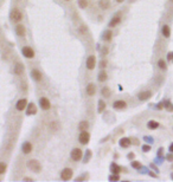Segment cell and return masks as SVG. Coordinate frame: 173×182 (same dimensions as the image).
Returning <instances> with one entry per match:
<instances>
[{
  "label": "cell",
  "mask_w": 173,
  "mask_h": 182,
  "mask_svg": "<svg viewBox=\"0 0 173 182\" xmlns=\"http://www.w3.org/2000/svg\"><path fill=\"white\" fill-rule=\"evenodd\" d=\"M23 153L24 154H28L30 153V151L32 150V145H31V143L30 142H25L24 144H23Z\"/></svg>",
  "instance_id": "7c38bea8"
},
{
  "label": "cell",
  "mask_w": 173,
  "mask_h": 182,
  "mask_svg": "<svg viewBox=\"0 0 173 182\" xmlns=\"http://www.w3.org/2000/svg\"><path fill=\"white\" fill-rule=\"evenodd\" d=\"M39 107H40L43 110H49L51 105H50L49 99H46L45 97H43V98H40V101H39Z\"/></svg>",
  "instance_id": "9c48e42d"
},
{
  "label": "cell",
  "mask_w": 173,
  "mask_h": 182,
  "mask_svg": "<svg viewBox=\"0 0 173 182\" xmlns=\"http://www.w3.org/2000/svg\"><path fill=\"white\" fill-rule=\"evenodd\" d=\"M16 31H17V35H18V36H20V37L25 36V26L21 25V24H18V26H17V28H16Z\"/></svg>",
  "instance_id": "5bb4252c"
},
{
  "label": "cell",
  "mask_w": 173,
  "mask_h": 182,
  "mask_svg": "<svg viewBox=\"0 0 173 182\" xmlns=\"http://www.w3.org/2000/svg\"><path fill=\"white\" fill-rule=\"evenodd\" d=\"M103 37H104L106 40H110V38H111V32H110V31H107V32L104 33Z\"/></svg>",
  "instance_id": "f546056e"
},
{
  "label": "cell",
  "mask_w": 173,
  "mask_h": 182,
  "mask_svg": "<svg viewBox=\"0 0 173 182\" xmlns=\"http://www.w3.org/2000/svg\"><path fill=\"white\" fill-rule=\"evenodd\" d=\"M172 58H173V53H168L167 59H168V60H172Z\"/></svg>",
  "instance_id": "e575fe53"
},
{
  "label": "cell",
  "mask_w": 173,
  "mask_h": 182,
  "mask_svg": "<svg viewBox=\"0 0 173 182\" xmlns=\"http://www.w3.org/2000/svg\"><path fill=\"white\" fill-rule=\"evenodd\" d=\"M172 1H173V0H172Z\"/></svg>",
  "instance_id": "ab89813d"
},
{
  "label": "cell",
  "mask_w": 173,
  "mask_h": 182,
  "mask_svg": "<svg viewBox=\"0 0 173 182\" xmlns=\"http://www.w3.org/2000/svg\"><path fill=\"white\" fill-rule=\"evenodd\" d=\"M107 79V73H106V71H101L100 73H99V80L100 82H103V80H106Z\"/></svg>",
  "instance_id": "603a6c76"
},
{
  "label": "cell",
  "mask_w": 173,
  "mask_h": 182,
  "mask_svg": "<svg viewBox=\"0 0 173 182\" xmlns=\"http://www.w3.org/2000/svg\"><path fill=\"white\" fill-rule=\"evenodd\" d=\"M161 33H162V36H164L165 38H169V36H171V30H169L168 25H164V26H162Z\"/></svg>",
  "instance_id": "8fae6325"
},
{
  "label": "cell",
  "mask_w": 173,
  "mask_h": 182,
  "mask_svg": "<svg viewBox=\"0 0 173 182\" xmlns=\"http://www.w3.org/2000/svg\"><path fill=\"white\" fill-rule=\"evenodd\" d=\"M95 92H96V86L94 84H89L88 86H86V94H88L89 96H93Z\"/></svg>",
  "instance_id": "9a60e30c"
},
{
  "label": "cell",
  "mask_w": 173,
  "mask_h": 182,
  "mask_svg": "<svg viewBox=\"0 0 173 182\" xmlns=\"http://www.w3.org/2000/svg\"><path fill=\"white\" fill-rule=\"evenodd\" d=\"M86 127H88V123H86V122H82V123L79 124V129H81V130L86 129Z\"/></svg>",
  "instance_id": "d6a6232c"
},
{
  "label": "cell",
  "mask_w": 173,
  "mask_h": 182,
  "mask_svg": "<svg viewBox=\"0 0 173 182\" xmlns=\"http://www.w3.org/2000/svg\"><path fill=\"white\" fill-rule=\"evenodd\" d=\"M6 171V164L4 162H0V174H4Z\"/></svg>",
  "instance_id": "4316f807"
},
{
  "label": "cell",
  "mask_w": 173,
  "mask_h": 182,
  "mask_svg": "<svg viewBox=\"0 0 173 182\" xmlns=\"http://www.w3.org/2000/svg\"><path fill=\"white\" fill-rule=\"evenodd\" d=\"M111 169H113V173H115V174H119V171H120V167H118L116 164H113Z\"/></svg>",
  "instance_id": "83f0119b"
},
{
  "label": "cell",
  "mask_w": 173,
  "mask_h": 182,
  "mask_svg": "<svg viewBox=\"0 0 173 182\" xmlns=\"http://www.w3.org/2000/svg\"><path fill=\"white\" fill-rule=\"evenodd\" d=\"M95 64H96V58L94 56H90L88 59H86L85 65H86V69L88 70H93L95 68Z\"/></svg>",
  "instance_id": "8992f818"
},
{
  "label": "cell",
  "mask_w": 173,
  "mask_h": 182,
  "mask_svg": "<svg viewBox=\"0 0 173 182\" xmlns=\"http://www.w3.org/2000/svg\"><path fill=\"white\" fill-rule=\"evenodd\" d=\"M78 5L81 8H85L88 6V1H86V0H78Z\"/></svg>",
  "instance_id": "d4e9b609"
},
{
  "label": "cell",
  "mask_w": 173,
  "mask_h": 182,
  "mask_svg": "<svg viewBox=\"0 0 173 182\" xmlns=\"http://www.w3.org/2000/svg\"><path fill=\"white\" fill-rule=\"evenodd\" d=\"M120 17H115V18H113L111 19V21L109 23V26H111V27H114V26H116L119 23H120Z\"/></svg>",
  "instance_id": "44dd1931"
},
{
  "label": "cell",
  "mask_w": 173,
  "mask_h": 182,
  "mask_svg": "<svg viewBox=\"0 0 173 182\" xmlns=\"http://www.w3.org/2000/svg\"><path fill=\"white\" fill-rule=\"evenodd\" d=\"M26 107H27V101H26L25 98H23V99H19V101L16 103V108H17V110H19V111L24 110Z\"/></svg>",
  "instance_id": "30bf717a"
},
{
  "label": "cell",
  "mask_w": 173,
  "mask_h": 182,
  "mask_svg": "<svg viewBox=\"0 0 173 182\" xmlns=\"http://www.w3.org/2000/svg\"><path fill=\"white\" fill-rule=\"evenodd\" d=\"M120 145H121L122 148H127V147H129V145H130V140L127 138V137L121 138V140H120Z\"/></svg>",
  "instance_id": "ac0fdd59"
},
{
  "label": "cell",
  "mask_w": 173,
  "mask_h": 182,
  "mask_svg": "<svg viewBox=\"0 0 173 182\" xmlns=\"http://www.w3.org/2000/svg\"><path fill=\"white\" fill-rule=\"evenodd\" d=\"M171 177H172V178H173V174H172V176H171Z\"/></svg>",
  "instance_id": "f35d334b"
},
{
  "label": "cell",
  "mask_w": 173,
  "mask_h": 182,
  "mask_svg": "<svg viewBox=\"0 0 173 182\" xmlns=\"http://www.w3.org/2000/svg\"><path fill=\"white\" fill-rule=\"evenodd\" d=\"M104 109H106V103H104L103 101H100V102H99V109H97V111H99V112H102Z\"/></svg>",
  "instance_id": "cb8c5ba5"
},
{
  "label": "cell",
  "mask_w": 173,
  "mask_h": 182,
  "mask_svg": "<svg viewBox=\"0 0 173 182\" xmlns=\"http://www.w3.org/2000/svg\"><path fill=\"white\" fill-rule=\"evenodd\" d=\"M31 76H32V78L35 79V80H37V82H39L40 79H42V75H40V72L38 71V70H32V72H31Z\"/></svg>",
  "instance_id": "e0dca14e"
},
{
  "label": "cell",
  "mask_w": 173,
  "mask_h": 182,
  "mask_svg": "<svg viewBox=\"0 0 173 182\" xmlns=\"http://www.w3.org/2000/svg\"><path fill=\"white\" fill-rule=\"evenodd\" d=\"M27 167H28V169H31L32 171H39V170H40V164H39V162H38L37 160L28 161Z\"/></svg>",
  "instance_id": "7a4b0ae2"
},
{
  "label": "cell",
  "mask_w": 173,
  "mask_h": 182,
  "mask_svg": "<svg viewBox=\"0 0 173 182\" xmlns=\"http://www.w3.org/2000/svg\"><path fill=\"white\" fill-rule=\"evenodd\" d=\"M10 18L12 21L14 23H18L21 20V12L19 10H12L11 11V14H10Z\"/></svg>",
  "instance_id": "6da1fadb"
},
{
  "label": "cell",
  "mask_w": 173,
  "mask_h": 182,
  "mask_svg": "<svg viewBox=\"0 0 173 182\" xmlns=\"http://www.w3.org/2000/svg\"><path fill=\"white\" fill-rule=\"evenodd\" d=\"M23 71H24V66H23L20 63L16 64V66H14V72H16L17 75H20Z\"/></svg>",
  "instance_id": "ffe728a7"
},
{
  "label": "cell",
  "mask_w": 173,
  "mask_h": 182,
  "mask_svg": "<svg viewBox=\"0 0 173 182\" xmlns=\"http://www.w3.org/2000/svg\"><path fill=\"white\" fill-rule=\"evenodd\" d=\"M23 54H24L26 58H33V57H35V51H33L31 47L25 46V47H23Z\"/></svg>",
  "instance_id": "52a82bcc"
},
{
  "label": "cell",
  "mask_w": 173,
  "mask_h": 182,
  "mask_svg": "<svg viewBox=\"0 0 173 182\" xmlns=\"http://www.w3.org/2000/svg\"><path fill=\"white\" fill-rule=\"evenodd\" d=\"M158 66H159L161 70H166V69H167V65H166V63H165L164 59H160V60H159V62H158Z\"/></svg>",
  "instance_id": "7402d4cb"
},
{
  "label": "cell",
  "mask_w": 173,
  "mask_h": 182,
  "mask_svg": "<svg viewBox=\"0 0 173 182\" xmlns=\"http://www.w3.org/2000/svg\"><path fill=\"white\" fill-rule=\"evenodd\" d=\"M142 150H143V151H150V150H151V147H150V145H143V147H142Z\"/></svg>",
  "instance_id": "836d02e7"
},
{
  "label": "cell",
  "mask_w": 173,
  "mask_h": 182,
  "mask_svg": "<svg viewBox=\"0 0 173 182\" xmlns=\"http://www.w3.org/2000/svg\"><path fill=\"white\" fill-rule=\"evenodd\" d=\"M24 180H25V181H30V180H32V178H30V177H25Z\"/></svg>",
  "instance_id": "8d00e7d4"
},
{
  "label": "cell",
  "mask_w": 173,
  "mask_h": 182,
  "mask_svg": "<svg viewBox=\"0 0 173 182\" xmlns=\"http://www.w3.org/2000/svg\"><path fill=\"white\" fill-rule=\"evenodd\" d=\"M169 151H171V153H173V143L169 145Z\"/></svg>",
  "instance_id": "d590c367"
},
{
  "label": "cell",
  "mask_w": 173,
  "mask_h": 182,
  "mask_svg": "<svg viewBox=\"0 0 173 182\" xmlns=\"http://www.w3.org/2000/svg\"><path fill=\"white\" fill-rule=\"evenodd\" d=\"M109 180H110V181H119L120 177H119V175L116 174V175H111V176H109Z\"/></svg>",
  "instance_id": "4dcf8cb0"
},
{
  "label": "cell",
  "mask_w": 173,
  "mask_h": 182,
  "mask_svg": "<svg viewBox=\"0 0 173 182\" xmlns=\"http://www.w3.org/2000/svg\"><path fill=\"white\" fill-rule=\"evenodd\" d=\"M126 107H127V104L123 101H116V102H114V108L115 109H125Z\"/></svg>",
  "instance_id": "2e32d148"
},
{
  "label": "cell",
  "mask_w": 173,
  "mask_h": 182,
  "mask_svg": "<svg viewBox=\"0 0 173 182\" xmlns=\"http://www.w3.org/2000/svg\"><path fill=\"white\" fill-rule=\"evenodd\" d=\"M82 157V150L78 149V148H75L72 151H71V159L74 161H79Z\"/></svg>",
  "instance_id": "5b68a950"
},
{
  "label": "cell",
  "mask_w": 173,
  "mask_h": 182,
  "mask_svg": "<svg viewBox=\"0 0 173 182\" xmlns=\"http://www.w3.org/2000/svg\"><path fill=\"white\" fill-rule=\"evenodd\" d=\"M100 6H101L102 8H107V7L109 6V3L107 1V0H101V1H100Z\"/></svg>",
  "instance_id": "484cf974"
},
{
  "label": "cell",
  "mask_w": 173,
  "mask_h": 182,
  "mask_svg": "<svg viewBox=\"0 0 173 182\" xmlns=\"http://www.w3.org/2000/svg\"><path fill=\"white\" fill-rule=\"evenodd\" d=\"M151 96H152V92L147 90V91H142V92H140V94L138 95V98H139V101H146V99H148Z\"/></svg>",
  "instance_id": "ba28073f"
},
{
  "label": "cell",
  "mask_w": 173,
  "mask_h": 182,
  "mask_svg": "<svg viewBox=\"0 0 173 182\" xmlns=\"http://www.w3.org/2000/svg\"><path fill=\"white\" fill-rule=\"evenodd\" d=\"M89 140H90V135L86 133V131H83V130H82V133H81L79 136H78L79 143H81V144H86V143L89 142Z\"/></svg>",
  "instance_id": "3957f363"
},
{
  "label": "cell",
  "mask_w": 173,
  "mask_h": 182,
  "mask_svg": "<svg viewBox=\"0 0 173 182\" xmlns=\"http://www.w3.org/2000/svg\"><path fill=\"white\" fill-rule=\"evenodd\" d=\"M102 95H103V96H106V97H109V90H108L107 87L102 89Z\"/></svg>",
  "instance_id": "1f68e13d"
},
{
  "label": "cell",
  "mask_w": 173,
  "mask_h": 182,
  "mask_svg": "<svg viewBox=\"0 0 173 182\" xmlns=\"http://www.w3.org/2000/svg\"><path fill=\"white\" fill-rule=\"evenodd\" d=\"M26 112H27V115H35V114L37 112V108L35 107V104H33V103H30V104H28Z\"/></svg>",
  "instance_id": "4fadbf2b"
},
{
  "label": "cell",
  "mask_w": 173,
  "mask_h": 182,
  "mask_svg": "<svg viewBox=\"0 0 173 182\" xmlns=\"http://www.w3.org/2000/svg\"><path fill=\"white\" fill-rule=\"evenodd\" d=\"M132 167L135 168V169H139V168H141V164H140V162L134 161V162H132Z\"/></svg>",
  "instance_id": "f1b7e54d"
},
{
  "label": "cell",
  "mask_w": 173,
  "mask_h": 182,
  "mask_svg": "<svg viewBox=\"0 0 173 182\" xmlns=\"http://www.w3.org/2000/svg\"><path fill=\"white\" fill-rule=\"evenodd\" d=\"M61 177H62V180H64V181L70 180V178L72 177V170H71L70 168L63 169V170H62V174H61Z\"/></svg>",
  "instance_id": "277c9868"
},
{
  "label": "cell",
  "mask_w": 173,
  "mask_h": 182,
  "mask_svg": "<svg viewBox=\"0 0 173 182\" xmlns=\"http://www.w3.org/2000/svg\"><path fill=\"white\" fill-rule=\"evenodd\" d=\"M147 128L151 129V130H154V129H158L159 128V123L155 122V121H150L147 123Z\"/></svg>",
  "instance_id": "d6986e66"
},
{
  "label": "cell",
  "mask_w": 173,
  "mask_h": 182,
  "mask_svg": "<svg viewBox=\"0 0 173 182\" xmlns=\"http://www.w3.org/2000/svg\"><path fill=\"white\" fill-rule=\"evenodd\" d=\"M116 1H118V3H122V1H123V0H116Z\"/></svg>",
  "instance_id": "74e56055"
}]
</instances>
